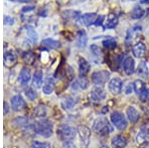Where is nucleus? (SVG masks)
<instances>
[{"label":"nucleus","mask_w":149,"mask_h":148,"mask_svg":"<svg viewBox=\"0 0 149 148\" xmlns=\"http://www.w3.org/2000/svg\"><path fill=\"white\" fill-rule=\"evenodd\" d=\"M35 131L43 137H50L53 134V124L48 119H41L35 122Z\"/></svg>","instance_id":"1"},{"label":"nucleus","mask_w":149,"mask_h":148,"mask_svg":"<svg viewBox=\"0 0 149 148\" xmlns=\"http://www.w3.org/2000/svg\"><path fill=\"white\" fill-rule=\"evenodd\" d=\"M58 136L63 142H72L76 136V129L68 124H62L58 127Z\"/></svg>","instance_id":"2"},{"label":"nucleus","mask_w":149,"mask_h":148,"mask_svg":"<svg viewBox=\"0 0 149 148\" xmlns=\"http://www.w3.org/2000/svg\"><path fill=\"white\" fill-rule=\"evenodd\" d=\"M93 130L100 135H107L113 131V127H112L107 118L100 117L93 123Z\"/></svg>","instance_id":"3"},{"label":"nucleus","mask_w":149,"mask_h":148,"mask_svg":"<svg viewBox=\"0 0 149 148\" xmlns=\"http://www.w3.org/2000/svg\"><path fill=\"white\" fill-rule=\"evenodd\" d=\"M110 120H111V122L113 123V125L115 127L119 130L125 129L127 126V120H126L125 116L121 113H119V111H114V113H112L111 115H110Z\"/></svg>","instance_id":"4"},{"label":"nucleus","mask_w":149,"mask_h":148,"mask_svg":"<svg viewBox=\"0 0 149 148\" xmlns=\"http://www.w3.org/2000/svg\"><path fill=\"white\" fill-rule=\"evenodd\" d=\"M110 73L107 71H97L92 75V82L97 85H103L109 81Z\"/></svg>","instance_id":"5"},{"label":"nucleus","mask_w":149,"mask_h":148,"mask_svg":"<svg viewBox=\"0 0 149 148\" xmlns=\"http://www.w3.org/2000/svg\"><path fill=\"white\" fill-rule=\"evenodd\" d=\"M78 132H79V135H80L81 140V142H83L84 146L88 147L91 142V137H92L91 129L86 125H79Z\"/></svg>","instance_id":"6"},{"label":"nucleus","mask_w":149,"mask_h":148,"mask_svg":"<svg viewBox=\"0 0 149 148\" xmlns=\"http://www.w3.org/2000/svg\"><path fill=\"white\" fill-rule=\"evenodd\" d=\"M91 101L93 102H100L102 101H104L105 97H107V94L103 90L102 88H95L92 92H91L90 94Z\"/></svg>","instance_id":"7"},{"label":"nucleus","mask_w":149,"mask_h":148,"mask_svg":"<svg viewBox=\"0 0 149 148\" xmlns=\"http://www.w3.org/2000/svg\"><path fill=\"white\" fill-rule=\"evenodd\" d=\"M109 92L113 94H120L121 90H122V82L120 79H118V78L111 79L109 83Z\"/></svg>","instance_id":"8"},{"label":"nucleus","mask_w":149,"mask_h":148,"mask_svg":"<svg viewBox=\"0 0 149 148\" xmlns=\"http://www.w3.org/2000/svg\"><path fill=\"white\" fill-rule=\"evenodd\" d=\"M118 24V17L115 13H109L107 16V21H104V25L102 26L103 30L107 29H114Z\"/></svg>","instance_id":"9"},{"label":"nucleus","mask_w":149,"mask_h":148,"mask_svg":"<svg viewBox=\"0 0 149 148\" xmlns=\"http://www.w3.org/2000/svg\"><path fill=\"white\" fill-rule=\"evenodd\" d=\"M11 107L14 111H19L25 107V101L21 95H14L11 99Z\"/></svg>","instance_id":"10"},{"label":"nucleus","mask_w":149,"mask_h":148,"mask_svg":"<svg viewBox=\"0 0 149 148\" xmlns=\"http://www.w3.org/2000/svg\"><path fill=\"white\" fill-rule=\"evenodd\" d=\"M17 63V57L13 51H8L4 54V66L6 68H12Z\"/></svg>","instance_id":"11"},{"label":"nucleus","mask_w":149,"mask_h":148,"mask_svg":"<svg viewBox=\"0 0 149 148\" xmlns=\"http://www.w3.org/2000/svg\"><path fill=\"white\" fill-rule=\"evenodd\" d=\"M145 51H146V47L144 45V43L142 42H138L136 43L135 45L132 48V54L135 58H142V57L145 55Z\"/></svg>","instance_id":"12"},{"label":"nucleus","mask_w":149,"mask_h":148,"mask_svg":"<svg viewBox=\"0 0 149 148\" xmlns=\"http://www.w3.org/2000/svg\"><path fill=\"white\" fill-rule=\"evenodd\" d=\"M135 70V63L134 60L131 57H127V58L123 61V71L125 72L126 75L130 76L134 73Z\"/></svg>","instance_id":"13"},{"label":"nucleus","mask_w":149,"mask_h":148,"mask_svg":"<svg viewBox=\"0 0 149 148\" xmlns=\"http://www.w3.org/2000/svg\"><path fill=\"white\" fill-rule=\"evenodd\" d=\"M97 18V13H86L81 16V22L86 26H91L92 24H95V20Z\"/></svg>","instance_id":"14"},{"label":"nucleus","mask_w":149,"mask_h":148,"mask_svg":"<svg viewBox=\"0 0 149 148\" xmlns=\"http://www.w3.org/2000/svg\"><path fill=\"white\" fill-rule=\"evenodd\" d=\"M91 69V65L86 60L81 58L80 61H79V72H80L81 77H86L88 74Z\"/></svg>","instance_id":"15"},{"label":"nucleus","mask_w":149,"mask_h":148,"mask_svg":"<svg viewBox=\"0 0 149 148\" xmlns=\"http://www.w3.org/2000/svg\"><path fill=\"white\" fill-rule=\"evenodd\" d=\"M111 144L114 148H124L127 144V140L122 135H115L111 140Z\"/></svg>","instance_id":"16"},{"label":"nucleus","mask_w":149,"mask_h":148,"mask_svg":"<svg viewBox=\"0 0 149 148\" xmlns=\"http://www.w3.org/2000/svg\"><path fill=\"white\" fill-rule=\"evenodd\" d=\"M88 82L86 80L85 77H81L72 85V89L74 90H86V89H88Z\"/></svg>","instance_id":"17"},{"label":"nucleus","mask_w":149,"mask_h":148,"mask_svg":"<svg viewBox=\"0 0 149 148\" xmlns=\"http://www.w3.org/2000/svg\"><path fill=\"white\" fill-rule=\"evenodd\" d=\"M26 32H27V38H26V42L25 43H29V44H34V43L37 41V33L35 32L34 28L31 27V26H26L25 27Z\"/></svg>","instance_id":"18"},{"label":"nucleus","mask_w":149,"mask_h":148,"mask_svg":"<svg viewBox=\"0 0 149 148\" xmlns=\"http://www.w3.org/2000/svg\"><path fill=\"white\" fill-rule=\"evenodd\" d=\"M54 89H55L54 80L52 78H47L44 83V85H43V92L46 94H51L54 92Z\"/></svg>","instance_id":"19"},{"label":"nucleus","mask_w":149,"mask_h":148,"mask_svg":"<svg viewBox=\"0 0 149 148\" xmlns=\"http://www.w3.org/2000/svg\"><path fill=\"white\" fill-rule=\"evenodd\" d=\"M31 80V72L28 68H23L21 70L20 74H19V81H20L21 83L23 85H26L30 82Z\"/></svg>","instance_id":"20"},{"label":"nucleus","mask_w":149,"mask_h":148,"mask_svg":"<svg viewBox=\"0 0 149 148\" xmlns=\"http://www.w3.org/2000/svg\"><path fill=\"white\" fill-rule=\"evenodd\" d=\"M126 114H127V117H128L129 121H131L132 123H135L138 121L139 113H138V111L136 110V108H134L133 106H129L128 108L126 109Z\"/></svg>","instance_id":"21"},{"label":"nucleus","mask_w":149,"mask_h":148,"mask_svg":"<svg viewBox=\"0 0 149 148\" xmlns=\"http://www.w3.org/2000/svg\"><path fill=\"white\" fill-rule=\"evenodd\" d=\"M144 14H145V10H144L141 6L136 5L133 9H132V11L130 13V17L132 19H135V20H136V19L142 18L144 16Z\"/></svg>","instance_id":"22"},{"label":"nucleus","mask_w":149,"mask_h":148,"mask_svg":"<svg viewBox=\"0 0 149 148\" xmlns=\"http://www.w3.org/2000/svg\"><path fill=\"white\" fill-rule=\"evenodd\" d=\"M137 74L139 77H141L142 79L148 78L149 72H148V68L145 62H140V63H139L138 68H137Z\"/></svg>","instance_id":"23"},{"label":"nucleus","mask_w":149,"mask_h":148,"mask_svg":"<svg viewBox=\"0 0 149 148\" xmlns=\"http://www.w3.org/2000/svg\"><path fill=\"white\" fill-rule=\"evenodd\" d=\"M42 45L44 47H47V48H50V49H58V48L61 47V43L57 40H54V39H44L42 41Z\"/></svg>","instance_id":"24"},{"label":"nucleus","mask_w":149,"mask_h":148,"mask_svg":"<svg viewBox=\"0 0 149 148\" xmlns=\"http://www.w3.org/2000/svg\"><path fill=\"white\" fill-rule=\"evenodd\" d=\"M77 43H78V46L80 48H85L86 47V43H88V36H86V31H84V30L79 31Z\"/></svg>","instance_id":"25"},{"label":"nucleus","mask_w":149,"mask_h":148,"mask_svg":"<svg viewBox=\"0 0 149 148\" xmlns=\"http://www.w3.org/2000/svg\"><path fill=\"white\" fill-rule=\"evenodd\" d=\"M32 83H33V85L37 89L41 88L43 83V74L41 71H37L35 72L34 76H33V79H32Z\"/></svg>","instance_id":"26"},{"label":"nucleus","mask_w":149,"mask_h":148,"mask_svg":"<svg viewBox=\"0 0 149 148\" xmlns=\"http://www.w3.org/2000/svg\"><path fill=\"white\" fill-rule=\"evenodd\" d=\"M76 104V101L74 99H73L72 97H68L64 99L63 102H62V106L64 107L65 109H72Z\"/></svg>","instance_id":"27"},{"label":"nucleus","mask_w":149,"mask_h":148,"mask_svg":"<svg viewBox=\"0 0 149 148\" xmlns=\"http://www.w3.org/2000/svg\"><path fill=\"white\" fill-rule=\"evenodd\" d=\"M35 58H36L35 55L32 52H25L23 54V61L26 64H28V65H32L35 62Z\"/></svg>","instance_id":"28"},{"label":"nucleus","mask_w":149,"mask_h":148,"mask_svg":"<svg viewBox=\"0 0 149 148\" xmlns=\"http://www.w3.org/2000/svg\"><path fill=\"white\" fill-rule=\"evenodd\" d=\"M102 45L105 48H107V49H114V48L116 47L117 43H116V40H115L114 38L107 37V39H105L104 41L102 42Z\"/></svg>","instance_id":"29"},{"label":"nucleus","mask_w":149,"mask_h":148,"mask_svg":"<svg viewBox=\"0 0 149 148\" xmlns=\"http://www.w3.org/2000/svg\"><path fill=\"white\" fill-rule=\"evenodd\" d=\"M34 113H35L36 116H38V117H43V116H45L47 114V109L44 106L39 104L38 106L35 107Z\"/></svg>","instance_id":"30"},{"label":"nucleus","mask_w":149,"mask_h":148,"mask_svg":"<svg viewBox=\"0 0 149 148\" xmlns=\"http://www.w3.org/2000/svg\"><path fill=\"white\" fill-rule=\"evenodd\" d=\"M133 89L135 90L136 94H139L144 89H145V83L141 80H136L135 82L133 83Z\"/></svg>","instance_id":"31"},{"label":"nucleus","mask_w":149,"mask_h":148,"mask_svg":"<svg viewBox=\"0 0 149 148\" xmlns=\"http://www.w3.org/2000/svg\"><path fill=\"white\" fill-rule=\"evenodd\" d=\"M24 92H25L26 97H27L30 101H35L36 97H37V92H36L35 90L32 89V88H29V87L26 88Z\"/></svg>","instance_id":"32"},{"label":"nucleus","mask_w":149,"mask_h":148,"mask_svg":"<svg viewBox=\"0 0 149 148\" xmlns=\"http://www.w3.org/2000/svg\"><path fill=\"white\" fill-rule=\"evenodd\" d=\"M139 99H140L141 101H149V89L145 88L140 94H138Z\"/></svg>","instance_id":"33"},{"label":"nucleus","mask_w":149,"mask_h":148,"mask_svg":"<svg viewBox=\"0 0 149 148\" xmlns=\"http://www.w3.org/2000/svg\"><path fill=\"white\" fill-rule=\"evenodd\" d=\"M31 148H50V144L47 142L34 141L31 144Z\"/></svg>","instance_id":"34"},{"label":"nucleus","mask_w":149,"mask_h":148,"mask_svg":"<svg viewBox=\"0 0 149 148\" xmlns=\"http://www.w3.org/2000/svg\"><path fill=\"white\" fill-rule=\"evenodd\" d=\"M104 20H105V17L103 15H100L97 16V20L95 22V26H103V23H104Z\"/></svg>","instance_id":"35"},{"label":"nucleus","mask_w":149,"mask_h":148,"mask_svg":"<svg viewBox=\"0 0 149 148\" xmlns=\"http://www.w3.org/2000/svg\"><path fill=\"white\" fill-rule=\"evenodd\" d=\"M91 51L93 52V55H97V56H100V53H102V50H100L97 45H92V46H91Z\"/></svg>","instance_id":"36"},{"label":"nucleus","mask_w":149,"mask_h":148,"mask_svg":"<svg viewBox=\"0 0 149 148\" xmlns=\"http://www.w3.org/2000/svg\"><path fill=\"white\" fill-rule=\"evenodd\" d=\"M14 123L19 124V125H25L26 123H27V119H26L25 117H18L14 120Z\"/></svg>","instance_id":"37"},{"label":"nucleus","mask_w":149,"mask_h":148,"mask_svg":"<svg viewBox=\"0 0 149 148\" xmlns=\"http://www.w3.org/2000/svg\"><path fill=\"white\" fill-rule=\"evenodd\" d=\"M4 24L5 25H12L14 23V19L10 16H4Z\"/></svg>","instance_id":"38"},{"label":"nucleus","mask_w":149,"mask_h":148,"mask_svg":"<svg viewBox=\"0 0 149 148\" xmlns=\"http://www.w3.org/2000/svg\"><path fill=\"white\" fill-rule=\"evenodd\" d=\"M34 9H35L34 6H26V7H24V8L22 9V12H23V13H25V12H29V11L34 10Z\"/></svg>","instance_id":"39"},{"label":"nucleus","mask_w":149,"mask_h":148,"mask_svg":"<svg viewBox=\"0 0 149 148\" xmlns=\"http://www.w3.org/2000/svg\"><path fill=\"white\" fill-rule=\"evenodd\" d=\"M132 90H134L133 89V85H131V83H129L128 85L126 87V90H125V94H129L130 92H132Z\"/></svg>","instance_id":"40"},{"label":"nucleus","mask_w":149,"mask_h":148,"mask_svg":"<svg viewBox=\"0 0 149 148\" xmlns=\"http://www.w3.org/2000/svg\"><path fill=\"white\" fill-rule=\"evenodd\" d=\"M64 148H74V145L73 144V142H65Z\"/></svg>","instance_id":"41"},{"label":"nucleus","mask_w":149,"mask_h":148,"mask_svg":"<svg viewBox=\"0 0 149 148\" xmlns=\"http://www.w3.org/2000/svg\"><path fill=\"white\" fill-rule=\"evenodd\" d=\"M143 111L145 113V114L147 116H149V104H147L146 106H143Z\"/></svg>","instance_id":"42"},{"label":"nucleus","mask_w":149,"mask_h":148,"mask_svg":"<svg viewBox=\"0 0 149 148\" xmlns=\"http://www.w3.org/2000/svg\"><path fill=\"white\" fill-rule=\"evenodd\" d=\"M143 130V132H144V134H145V137H146V139H149V127L147 128H144Z\"/></svg>","instance_id":"43"},{"label":"nucleus","mask_w":149,"mask_h":148,"mask_svg":"<svg viewBox=\"0 0 149 148\" xmlns=\"http://www.w3.org/2000/svg\"><path fill=\"white\" fill-rule=\"evenodd\" d=\"M9 110V107H8V104H6V102H4V114H6L8 113Z\"/></svg>","instance_id":"44"},{"label":"nucleus","mask_w":149,"mask_h":148,"mask_svg":"<svg viewBox=\"0 0 149 148\" xmlns=\"http://www.w3.org/2000/svg\"><path fill=\"white\" fill-rule=\"evenodd\" d=\"M140 3H142V4H149V0H141Z\"/></svg>","instance_id":"45"},{"label":"nucleus","mask_w":149,"mask_h":148,"mask_svg":"<svg viewBox=\"0 0 149 148\" xmlns=\"http://www.w3.org/2000/svg\"><path fill=\"white\" fill-rule=\"evenodd\" d=\"M141 148H149V144L148 143H144L142 146H141Z\"/></svg>","instance_id":"46"},{"label":"nucleus","mask_w":149,"mask_h":148,"mask_svg":"<svg viewBox=\"0 0 149 148\" xmlns=\"http://www.w3.org/2000/svg\"><path fill=\"white\" fill-rule=\"evenodd\" d=\"M123 2H130V1H134V0H122Z\"/></svg>","instance_id":"47"},{"label":"nucleus","mask_w":149,"mask_h":148,"mask_svg":"<svg viewBox=\"0 0 149 148\" xmlns=\"http://www.w3.org/2000/svg\"><path fill=\"white\" fill-rule=\"evenodd\" d=\"M102 148H109V147H107V146H102Z\"/></svg>","instance_id":"48"},{"label":"nucleus","mask_w":149,"mask_h":148,"mask_svg":"<svg viewBox=\"0 0 149 148\" xmlns=\"http://www.w3.org/2000/svg\"><path fill=\"white\" fill-rule=\"evenodd\" d=\"M11 1H12V0H11Z\"/></svg>","instance_id":"49"}]
</instances>
